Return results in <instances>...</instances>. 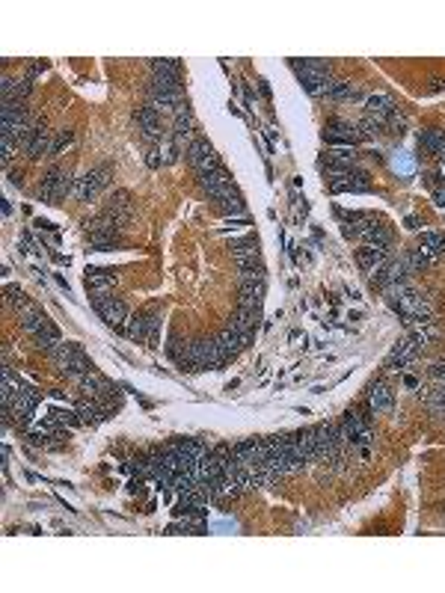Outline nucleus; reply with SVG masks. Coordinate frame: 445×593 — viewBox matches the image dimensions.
I'll return each mask as SVG.
<instances>
[{"label":"nucleus","instance_id":"1","mask_svg":"<svg viewBox=\"0 0 445 593\" xmlns=\"http://www.w3.org/2000/svg\"><path fill=\"white\" fill-rule=\"evenodd\" d=\"M48 356H51V362L56 365V371H60L63 377L75 380V383L83 377V374H90V371H92L90 359H86V353L80 350V347H78L75 341H60V344H56Z\"/></svg>","mask_w":445,"mask_h":593},{"label":"nucleus","instance_id":"2","mask_svg":"<svg viewBox=\"0 0 445 593\" xmlns=\"http://www.w3.org/2000/svg\"><path fill=\"white\" fill-rule=\"evenodd\" d=\"M75 181L78 178H71V169L68 166H56V169H51L48 176H45V181H42V187H39V199L42 202H60V199H66L68 193H75Z\"/></svg>","mask_w":445,"mask_h":593},{"label":"nucleus","instance_id":"3","mask_svg":"<svg viewBox=\"0 0 445 593\" xmlns=\"http://www.w3.org/2000/svg\"><path fill=\"white\" fill-rule=\"evenodd\" d=\"M110 176H113V169H110L107 164L90 169L83 178H78V181H75V193H71V196L80 199V202H92V199H95V196L102 193L104 187L110 184Z\"/></svg>","mask_w":445,"mask_h":593},{"label":"nucleus","instance_id":"4","mask_svg":"<svg viewBox=\"0 0 445 593\" xmlns=\"http://www.w3.org/2000/svg\"><path fill=\"white\" fill-rule=\"evenodd\" d=\"M190 356H193V371H205V368H217L226 362V353L217 338H202L190 344Z\"/></svg>","mask_w":445,"mask_h":593},{"label":"nucleus","instance_id":"5","mask_svg":"<svg viewBox=\"0 0 445 593\" xmlns=\"http://www.w3.org/2000/svg\"><path fill=\"white\" fill-rule=\"evenodd\" d=\"M184 157H188V164L196 169V176H205V172L220 169V157H217V152H214V146L208 140H196L193 146L184 152Z\"/></svg>","mask_w":445,"mask_h":593},{"label":"nucleus","instance_id":"6","mask_svg":"<svg viewBox=\"0 0 445 593\" xmlns=\"http://www.w3.org/2000/svg\"><path fill=\"white\" fill-rule=\"evenodd\" d=\"M199 187L208 193V199L214 202H223L226 196H232L238 193L235 190V184H232V176L220 166V169H214V172H205V176H199Z\"/></svg>","mask_w":445,"mask_h":593},{"label":"nucleus","instance_id":"7","mask_svg":"<svg viewBox=\"0 0 445 593\" xmlns=\"http://www.w3.org/2000/svg\"><path fill=\"white\" fill-rule=\"evenodd\" d=\"M157 326H161V317L157 314H134V317H128V324H125V336L131 341L154 344L157 341Z\"/></svg>","mask_w":445,"mask_h":593},{"label":"nucleus","instance_id":"8","mask_svg":"<svg viewBox=\"0 0 445 593\" xmlns=\"http://www.w3.org/2000/svg\"><path fill=\"white\" fill-rule=\"evenodd\" d=\"M95 302V312L102 314V321L110 324V326H122L128 324V306L119 300V297H113V294H98L92 297Z\"/></svg>","mask_w":445,"mask_h":593},{"label":"nucleus","instance_id":"9","mask_svg":"<svg viewBox=\"0 0 445 593\" xmlns=\"http://www.w3.org/2000/svg\"><path fill=\"white\" fill-rule=\"evenodd\" d=\"M341 427H344V433H348V442H350V445H371V442H374V433H371V422H368V415H362V412L350 410L348 415H344Z\"/></svg>","mask_w":445,"mask_h":593},{"label":"nucleus","instance_id":"10","mask_svg":"<svg viewBox=\"0 0 445 593\" xmlns=\"http://www.w3.org/2000/svg\"><path fill=\"white\" fill-rule=\"evenodd\" d=\"M36 407H39V392H36V389L18 386L16 395H12V401H9V407H4V410H9L12 415L18 418V422H30Z\"/></svg>","mask_w":445,"mask_h":593},{"label":"nucleus","instance_id":"11","mask_svg":"<svg viewBox=\"0 0 445 593\" xmlns=\"http://www.w3.org/2000/svg\"><path fill=\"white\" fill-rule=\"evenodd\" d=\"M365 110H368V119H371V122H377V125H386L389 119H395V116H398V104H395V98H392V95H386V92H374V95H368V98H365Z\"/></svg>","mask_w":445,"mask_h":593},{"label":"nucleus","instance_id":"12","mask_svg":"<svg viewBox=\"0 0 445 593\" xmlns=\"http://www.w3.org/2000/svg\"><path fill=\"white\" fill-rule=\"evenodd\" d=\"M324 137L329 146H356V142H362V134H360V128L350 125V122H333V125H327L324 128Z\"/></svg>","mask_w":445,"mask_h":593},{"label":"nucleus","instance_id":"13","mask_svg":"<svg viewBox=\"0 0 445 593\" xmlns=\"http://www.w3.org/2000/svg\"><path fill=\"white\" fill-rule=\"evenodd\" d=\"M104 214L113 220V226H116L119 231L131 223V193L128 190H119V193H113V199H110V205L104 208Z\"/></svg>","mask_w":445,"mask_h":593},{"label":"nucleus","instance_id":"14","mask_svg":"<svg viewBox=\"0 0 445 593\" xmlns=\"http://www.w3.org/2000/svg\"><path fill=\"white\" fill-rule=\"evenodd\" d=\"M116 285H119V273L116 270H102V267H90V270H86V288L92 291V297L110 294Z\"/></svg>","mask_w":445,"mask_h":593},{"label":"nucleus","instance_id":"15","mask_svg":"<svg viewBox=\"0 0 445 593\" xmlns=\"http://www.w3.org/2000/svg\"><path fill=\"white\" fill-rule=\"evenodd\" d=\"M422 347L415 344L413 338H404V341H398L395 347H392V353L386 356V368H392V371H404L407 365H413V359H415V353H419Z\"/></svg>","mask_w":445,"mask_h":593},{"label":"nucleus","instance_id":"16","mask_svg":"<svg viewBox=\"0 0 445 593\" xmlns=\"http://www.w3.org/2000/svg\"><path fill=\"white\" fill-rule=\"evenodd\" d=\"M386 262H389V247H365V243H360V250H356V264L365 273L380 270Z\"/></svg>","mask_w":445,"mask_h":593},{"label":"nucleus","instance_id":"17","mask_svg":"<svg viewBox=\"0 0 445 593\" xmlns=\"http://www.w3.org/2000/svg\"><path fill=\"white\" fill-rule=\"evenodd\" d=\"M368 407L374 412H392L395 410V392L386 383H374L368 389Z\"/></svg>","mask_w":445,"mask_h":593},{"label":"nucleus","instance_id":"18","mask_svg":"<svg viewBox=\"0 0 445 593\" xmlns=\"http://www.w3.org/2000/svg\"><path fill=\"white\" fill-rule=\"evenodd\" d=\"M238 264V285H264V264L262 258H252V262H235Z\"/></svg>","mask_w":445,"mask_h":593},{"label":"nucleus","instance_id":"19","mask_svg":"<svg viewBox=\"0 0 445 593\" xmlns=\"http://www.w3.org/2000/svg\"><path fill=\"white\" fill-rule=\"evenodd\" d=\"M51 146H54V131H48V128L42 125L39 131H36V137L30 140V146L24 149L27 161H42L45 154H51Z\"/></svg>","mask_w":445,"mask_h":593},{"label":"nucleus","instance_id":"20","mask_svg":"<svg viewBox=\"0 0 445 593\" xmlns=\"http://www.w3.org/2000/svg\"><path fill=\"white\" fill-rule=\"evenodd\" d=\"M18 321H21V329H24V332H30V336H39L42 329L54 326V324L48 321V314L42 312V309H36V306H27V309H21Z\"/></svg>","mask_w":445,"mask_h":593},{"label":"nucleus","instance_id":"21","mask_svg":"<svg viewBox=\"0 0 445 593\" xmlns=\"http://www.w3.org/2000/svg\"><path fill=\"white\" fill-rule=\"evenodd\" d=\"M102 418H107V407L95 398H86L78 403V422L80 424H98Z\"/></svg>","mask_w":445,"mask_h":593},{"label":"nucleus","instance_id":"22","mask_svg":"<svg viewBox=\"0 0 445 593\" xmlns=\"http://www.w3.org/2000/svg\"><path fill=\"white\" fill-rule=\"evenodd\" d=\"M262 302H264V285H247L240 288L238 294V309H247V312H262Z\"/></svg>","mask_w":445,"mask_h":593},{"label":"nucleus","instance_id":"23","mask_svg":"<svg viewBox=\"0 0 445 593\" xmlns=\"http://www.w3.org/2000/svg\"><path fill=\"white\" fill-rule=\"evenodd\" d=\"M232 255H235V262H252V258H262V255H258V238L247 235V238L232 240Z\"/></svg>","mask_w":445,"mask_h":593},{"label":"nucleus","instance_id":"24","mask_svg":"<svg viewBox=\"0 0 445 593\" xmlns=\"http://www.w3.org/2000/svg\"><path fill=\"white\" fill-rule=\"evenodd\" d=\"M90 243H92L95 250H113V247H122V231H119V228L90 231Z\"/></svg>","mask_w":445,"mask_h":593},{"label":"nucleus","instance_id":"25","mask_svg":"<svg viewBox=\"0 0 445 593\" xmlns=\"http://www.w3.org/2000/svg\"><path fill=\"white\" fill-rule=\"evenodd\" d=\"M228 326L238 329L240 336L247 338L250 332H255V326H258V314L255 312H247V309H238L232 317H228Z\"/></svg>","mask_w":445,"mask_h":593},{"label":"nucleus","instance_id":"26","mask_svg":"<svg viewBox=\"0 0 445 593\" xmlns=\"http://www.w3.org/2000/svg\"><path fill=\"white\" fill-rule=\"evenodd\" d=\"M422 398L434 415H445V386L442 383H437L434 389H422Z\"/></svg>","mask_w":445,"mask_h":593},{"label":"nucleus","instance_id":"27","mask_svg":"<svg viewBox=\"0 0 445 593\" xmlns=\"http://www.w3.org/2000/svg\"><path fill=\"white\" fill-rule=\"evenodd\" d=\"M329 101H360L362 98V90L356 83H348V80H336V86L329 90L327 95Z\"/></svg>","mask_w":445,"mask_h":593},{"label":"nucleus","instance_id":"28","mask_svg":"<svg viewBox=\"0 0 445 593\" xmlns=\"http://www.w3.org/2000/svg\"><path fill=\"white\" fill-rule=\"evenodd\" d=\"M217 341H220V347H223V353H226V359H232L240 347H243V336L238 329H232V326H226L220 336H217Z\"/></svg>","mask_w":445,"mask_h":593},{"label":"nucleus","instance_id":"29","mask_svg":"<svg viewBox=\"0 0 445 593\" xmlns=\"http://www.w3.org/2000/svg\"><path fill=\"white\" fill-rule=\"evenodd\" d=\"M419 142H422V149L427 154H442L445 152V134L442 131H422Z\"/></svg>","mask_w":445,"mask_h":593},{"label":"nucleus","instance_id":"30","mask_svg":"<svg viewBox=\"0 0 445 593\" xmlns=\"http://www.w3.org/2000/svg\"><path fill=\"white\" fill-rule=\"evenodd\" d=\"M217 208H220V214H223V216H243V214H247V205H243L240 193L226 196L223 202H217Z\"/></svg>","mask_w":445,"mask_h":593},{"label":"nucleus","instance_id":"31","mask_svg":"<svg viewBox=\"0 0 445 593\" xmlns=\"http://www.w3.org/2000/svg\"><path fill=\"white\" fill-rule=\"evenodd\" d=\"M60 341H63V338H60V329H56V326H48V329H42L39 336H33V344L42 347V350H48V353H51Z\"/></svg>","mask_w":445,"mask_h":593},{"label":"nucleus","instance_id":"32","mask_svg":"<svg viewBox=\"0 0 445 593\" xmlns=\"http://www.w3.org/2000/svg\"><path fill=\"white\" fill-rule=\"evenodd\" d=\"M181 90V83L178 78H164V75H152L149 80V95L152 92H178Z\"/></svg>","mask_w":445,"mask_h":593},{"label":"nucleus","instance_id":"33","mask_svg":"<svg viewBox=\"0 0 445 593\" xmlns=\"http://www.w3.org/2000/svg\"><path fill=\"white\" fill-rule=\"evenodd\" d=\"M419 243H422V247H427V250H434L439 258L445 255V231H425Z\"/></svg>","mask_w":445,"mask_h":593},{"label":"nucleus","instance_id":"34","mask_svg":"<svg viewBox=\"0 0 445 593\" xmlns=\"http://www.w3.org/2000/svg\"><path fill=\"white\" fill-rule=\"evenodd\" d=\"M178 60H152V75H164V78H178Z\"/></svg>","mask_w":445,"mask_h":593},{"label":"nucleus","instance_id":"35","mask_svg":"<svg viewBox=\"0 0 445 593\" xmlns=\"http://www.w3.org/2000/svg\"><path fill=\"white\" fill-rule=\"evenodd\" d=\"M75 140V131H68V128H63V131H56L54 134V146H51V154H56V152H63L68 142Z\"/></svg>","mask_w":445,"mask_h":593},{"label":"nucleus","instance_id":"36","mask_svg":"<svg viewBox=\"0 0 445 593\" xmlns=\"http://www.w3.org/2000/svg\"><path fill=\"white\" fill-rule=\"evenodd\" d=\"M6 302L16 309H27V300L21 294V288H16V285H6Z\"/></svg>","mask_w":445,"mask_h":593},{"label":"nucleus","instance_id":"37","mask_svg":"<svg viewBox=\"0 0 445 593\" xmlns=\"http://www.w3.org/2000/svg\"><path fill=\"white\" fill-rule=\"evenodd\" d=\"M434 202H437L439 208H445V190H437V193H434Z\"/></svg>","mask_w":445,"mask_h":593}]
</instances>
